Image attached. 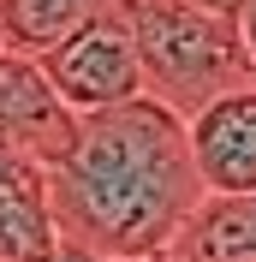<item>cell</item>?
<instances>
[{"label":"cell","instance_id":"52a82bcc","mask_svg":"<svg viewBox=\"0 0 256 262\" xmlns=\"http://www.w3.org/2000/svg\"><path fill=\"white\" fill-rule=\"evenodd\" d=\"M173 256H185V262H256V191L250 196H203Z\"/></svg>","mask_w":256,"mask_h":262},{"label":"cell","instance_id":"8992f818","mask_svg":"<svg viewBox=\"0 0 256 262\" xmlns=\"http://www.w3.org/2000/svg\"><path fill=\"white\" fill-rule=\"evenodd\" d=\"M60 250L48 214V167L0 143V262H48Z\"/></svg>","mask_w":256,"mask_h":262},{"label":"cell","instance_id":"277c9868","mask_svg":"<svg viewBox=\"0 0 256 262\" xmlns=\"http://www.w3.org/2000/svg\"><path fill=\"white\" fill-rule=\"evenodd\" d=\"M78 137V114L48 83L42 60L18 48H0V143L24 149L30 161L54 167Z\"/></svg>","mask_w":256,"mask_h":262},{"label":"cell","instance_id":"30bf717a","mask_svg":"<svg viewBox=\"0 0 256 262\" xmlns=\"http://www.w3.org/2000/svg\"><path fill=\"white\" fill-rule=\"evenodd\" d=\"M197 6H208V12H239V0H197Z\"/></svg>","mask_w":256,"mask_h":262},{"label":"cell","instance_id":"9c48e42d","mask_svg":"<svg viewBox=\"0 0 256 262\" xmlns=\"http://www.w3.org/2000/svg\"><path fill=\"white\" fill-rule=\"evenodd\" d=\"M239 42H244V60H250V78H256V0H239Z\"/></svg>","mask_w":256,"mask_h":262},{"label":"cell","instance_id":"3957f363","mask_svg":"<svg viewBox=\"0 0 256 262\" xmlns=\"http://www.w3.org/2000/svg\"><path fill=\"white\" fill-rule=\"evenodd\" d=\"M48 83L66 96L72 114H101V107H119L131 96H149L143 90V60H137V42H131L125 18L113 12H96L72 24V30L54 42V48L36 54Z\"/></svg>","mask_w":256,"mask_h":262},{"label":"cell","instance_id":"ba28073f","mask_svg":"<svg viewBox=\"0 0 256 262\" xmlns=\"http://www.w3.org/2000/svg\"><path fill=\"white\" fill-rule=\"evenodd\" d=\"M113 0H0V42L18 54H42L54 48L72 24L108 12Z\"/></svg>","mask_w":256,"mask_h":262},{"label":"cell","instance_id":"5b68a950","mask_svg":"<svg viewBox=\"0 0 256 262\" xmlns=\"http://www.w3.org/2000/svg\"><path fill=\"white\" fill-rule=\"evenodd\" d=\"M191 161L208 196H250L256 191V83H239L185 119Z\"/></svg>","mask_w":256,"mask_h":262},{"label":"cell","instance_id":"6da1fadb","mask_svg":"<svg viewBox=\"0 0 256 262\" xmlns=\"http://www.w3.org/2000/svg\"><path fill=\"white\" fill-rule=\"evenodd\" d=\"M203 196L185 119L155 96L78 114L72 149L48 167L54 238L96 262L173 256Z\"/></svg>","mask_w":256,"mask_h":262},{"label":"cell","instance_id":"8fae6325","mask_svg":"<svg viewBox=\"0 0 256 262\" xmlns=\"http://www.w3.org/2000/svg\"><path fill=\"white\" fill-rule=\"evenodd\" d=\"M0 48H6V42H0Z\"/></svg>","mask_w":256,"mask_h":262},{"label":"cell","instance_id":"7a4b0ae2","mask_svg":"<svg viewBox=\"0 0 256 262\" xmlns=\"http://www.w3.org/2000/svg\"><path fill=\"white\" fill-rule=\"evenodd\" d=\"M113 12L137 42L143 90L167 101L179 119H191L239 83H256L232 12H208L197 0H113Z\"/></svg>","mask_w":256,"mask_h":262}]
</instances>
